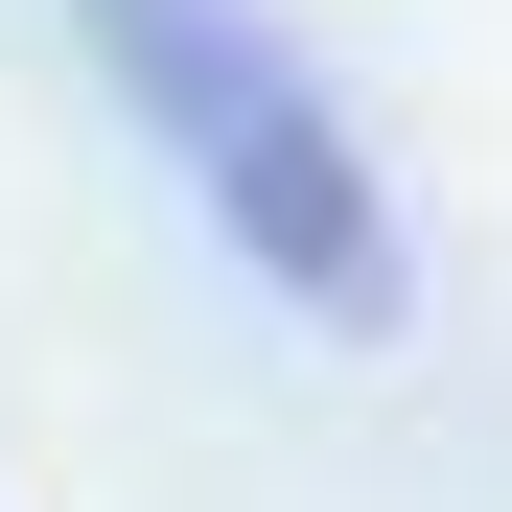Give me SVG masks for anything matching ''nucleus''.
Wrapping results in <instances>:
<instances>
[{
  "label": "nucleus",
  "mask_w": 512,
  "mask_h": 512,
  "mask_svg": "<svg viewBox=\"0 0 512 512\" xmlns=\"http://www.w3.org/2000/svg\"><path fill=\"white\" fill-rule=\"evenodd\" d=\"M70 47H94V94L140 117V163L187 187V233L280 326H326V350H396L419 326V210H396L373 117L326 94V47L280 0H70Z\"/></svg>",
  "instance_id": "1"
}]
</instances>
